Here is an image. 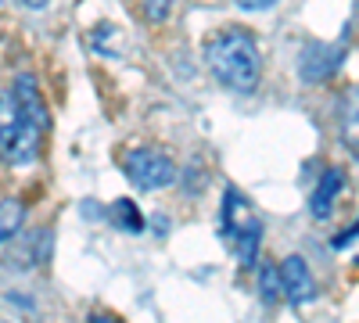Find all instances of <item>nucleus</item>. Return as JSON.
I'll use <instances>...</instances> for the list:
<instances>
[{
    "instance_id": "f257e3e1",
    "label": "nucleus",
    "mask_w": 359,
    "mask_h": 323,
    "mask_svg": "<svg viewBox=\"0 0 359 323\" xmlns=\"http://www.w3.org/2000/svg\"><path fill=\"white\" fill-rule=\"evenodd\" d=\"M205 57H208V69L216 72V79L230 86V90L252 94L259 86L262 57L248 29H223V33H216L205 47Z\"/></svg>"
},
{
    "instance_id": "f03ea898",
    "label": "nucleus",
    "mask_w": 359,
    "mask_h": 323,
    "mask_svg": "<svg viewBox=\"0 0 359 323\" xmlns=\"http://www.w3.org/2000/svg\"><path fill=\"white\" fill-rule=\"evenodd\" d=\"M50 126L47 108H29L18 94H0V158L11 165H29L40 155V140Z\"/></svg>"
},
{
    "instance_id": "7ed1b4c3",
    "label": "nucleus",
    "mask_w": 359,
    "mask_h": 323,
    "mask_svg": "<svg viewBox=\"0 0 359 323\" xmlns=\"http://www.w3.org/2000/svg\"><path fill=\"white\" fill-rule=\"evenodd\" d=\"M223 223L230 230V245L237 252V262L248 270L255 266V259H259V241H262V219L259 212L248 205V198L241 191H226L223 194Z\"/></svg>"
},
{
    "instance_id": "20e7f679",
    "label": "nucleus",
    "mask_w": 359,
    "mask_h": 323,
    "mask_svg": "<svg viewBox=\"0 0 359 323\" xmlns=\"http://www.w3.org/2000/svg\"><path fill=\"white\" fill-rule=\"evenodd\" d=\"M130 184L140 187V191H162L176 180V165L172 158H165L162 151H151V148H140V151H130L126 162H123Z\"/></svg>"
},
{
    "instance_id": "39448f33",
    "label": "nucleus",
    "mask_w": 359,
    "mask_h": 323,
    "mask_svg": "<svg viewBox=\"0 0 359 323\" xmlns=\"http://www.w3.org/2000/svg\"><path fill=\"white\" fill-rule=\"evenodd\" d=\"M345 62V40L341 43H306L302 54H298V76H302V83H327Z\"/></svg>"
},
{
    "instance_id": "423d86ee",
    "label": "nucleus",
    "mask_w": 359,
    "mask_h": 323,
    "mask_svg": "<svg viewBox=\"0 0 359 323\" xmlns=\"http://www.w3.org/2000/svg\"><path fill=\"white\" fill-rule=\"evenodd\" d=\"M280 280H284V298L291 305H306L316 298V280H313L302 255H287L280 262Z\"/></svg>"
},
{
    "instance_id": "0eeeda50",
    "label": "nucleus",
    "mask_w": 359,
    "mask_h": 323,
    "mask_svg": "<svg viewBox=\"0 0 359 323\" xmlns=\"http://www.w3.org/2000/svg\"><path fill=\"white\" fill-rule=\"evenodd\" d=\"M341 187H345V172H341V169H327V172L320 176L316 194H313V201H309V209H313L316 219H327V216H331L334 198L341 194Z\"/></svg>"
},
{
    "instance_id": "6e6552de",
    "label": "nucleus",
    "mask_w": 359,
    "mask_h": 323,
    "mask_svg": "<svg viewBox=\"0 0 359 323\" xmlns=\"http://www.w3.org/2000/svg\"><path fill=\"white\" fill-rule=\"evenodd\" d=\"M280 295H284L280 270L273 266V262H259V298H262L266 305H273Z\"/></svg>"
},
{
    "instance_id": "1a4fd4ad",
    "label": "nucleus",
    "mask_w": 359,
    "mask_h": 323,
    "mask_svg": "<svg viewBox=\"0 0 359 323\" xmlns=\"http://www.w3.org/2000/svg\"><path fill=\"white\" fill-rule=\"evenodd\" d=\"M22 219H25V205H22L18 198L0 201V245L15 238L18 226H22Z\"/></svg>"
},
{
    "instance_id": "9d476101",
    "label": "nucleus",
    "mask_w": 359,
    "mask_h": 323,
    "mask_svg": "<svg viewBox=\"0 0 359 323\" xmlns=\"http://www.w3.org/2000/svg\"><path fill=\"white\" fill-rule=\"evenodd\" d=\"M111 223L126 226V230H144V216L137 212V205H133V201H126V198L111 205Z\"/></svg>"
},
{
    "instance_id": "9b49d317",
    "label": "nucleus",
    "mask_w": 359,
    "mask_h": 323,
    "mask_svg": "<svg viewBox=\"0 0 359 323\" xmlns=\"http://www.w3.org/2000/svg\"><path fill=\"white\" fill-rule=\"evenodd\" d=\"M108 40H118V29H111V25H97L94 33H90V47H94L97 54H118V47L108 43Z\"/></svg>"
},
{
    "instance_id": "f8f14e48",
    "label": "nucleus",
    "mask_w": 359,
    "mask_h": 323,
    "mask_svg": "<svg viewBox=\"0 0 359 323\" xmlns=\"http://www.w3.org/2000/svg\"><path fill=\"white\" fill-rule=\"evenodd\" d=\"M140 8H144L147 22H165L172 11V0H140Z\"/></svg>"
},
{
    "instance_id": "ddd939ff",
    "label": "nucleus",
    "mask_w": 359,
    "mask_h": 323,
    "mask_svg": "<svg viewBox=\"0 0 359 323\" xmlns=\"http://www.w3.org/2000/svg\"><path fill=\"white\" fill-rule=\"evenodd\" d=\"M345 140L352 148H359V97H352V108L345 115Z\"/></svg>"
},
{
    "instance_id": "4468645a",
    "label": "nucleus",
    "mask_w": 359,
    "mask_h": 323,
    "mask_svg": "<svg viewBox=\"0 0 359 323\" xmlns=\"http://www.w3.org/2000/svg\"><path fill=\"white\" fill-rule=\"evenodd\" d=\"M237 8H245V11H266L269 4H273V0H233Z\"/></svg>"
},
{
    "instance_id": "2eb2a0df",
    "label": "nucleus",
    "mask_w": 359,
    "mask_h": 323,
    "mask_svg": "<svg viewBox=\"0 0 359 323\" xmlns=\"http://www.w3.org/2000/svg\"><path fill=\"white\" fill-rule=\"evenodd\" d=\"M22 4H25L29 11H40V8H47V0H22Z\"/></svg>"
},
{
    "instance_id": "dca6fc26",
    "label": "nucleus",
    "mask_w": 359,
    "mask_h": 323,
    "mask_svg": "<svg viewBox=\"0 0 359 323\" xmlns=\"http://www.w3.org/2000/svg\"><path fill=\"white\" fill-rule=\"evenodd\" d=\"M90 323H118L115 316H104V312H97V316H90Z\"/></svg>"
},
{
    "instance_id": "f3484780",
    "label": "nucleus",
    "mask_w": 359,
    "mask_h": 323,
    "mask_svg": "<svg viewBox=\"0 0 359 323\" xmlns=\"http://www.w3.org/2000/svg\"><path fill=\"white\" fill-rule=\"evenodd\" d=\"M0 323H11V319H0Z\"/></svg>"
}]
</instances>
